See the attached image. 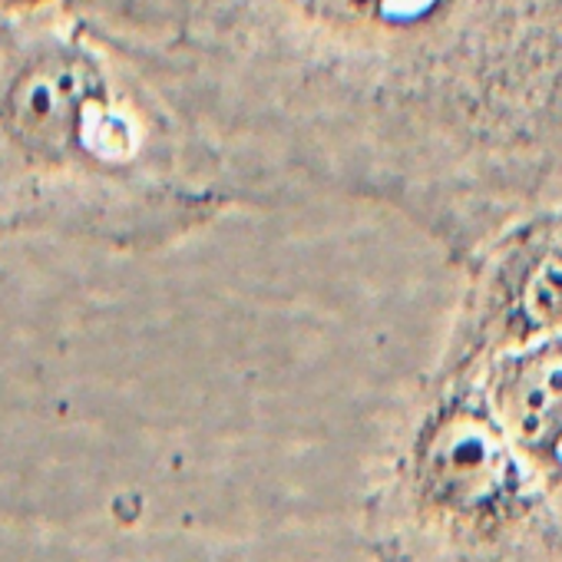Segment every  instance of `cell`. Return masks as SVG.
Wrapping results in <instances>:
<instances>
[{
    "label": "cell",
    "instance_id": "8992f818",
    "mask_svg": "<svg viewBox=\"0 0 562 562\" xmlns=\"http://www.w3.org/2000/svg\"><path fill=\"white\" fill-rule=\"evenodd\" d=\"M64 0H0V14L4 18H24V14H41L50 8H60Z\"/></svg>",
    "mask_w": 562,
    "mask_h": 562
},
{
    "label": "cell",
    "instance_id": "3957f363",
    "mask_svg": "<svg viewBox=\"0 0 562 562\" xmlns=\"http://www.w3.org/2000/svg\"><path fill=\"white\" fill-rule=\"evenodd\" d=\"M407 427L384 506L463 562H503L519 549L562 559V516L490 411L473 374L434 378Z\"/></svg>",
    "mask_w": 562,
    "mask_h": 562
},
{
    "label": "cell",
    "instance_id": "6da1fadb",
    "mask_svg": "<svg viewBox=\"0 0 562 562\" xmlns=\"http://www.w3.org/2000/svg\"><path fill=\"white\" fill-rule=\"evenodd\" d=\"M235 212L358 205L457 265L562 205V0H64Z\"/></svg>",
    "mask_w": 562,
    "mask_h": 562
},
{
    "label": "cell",
    "instance_id": "277c9868",
    "mask_svg": "<svg viewBox=\"0 0 562 562\" xmlns=\"http://www.w3.org/2000/svg\"><path fill=\"white\" fill-rule=\"evenodd\" d=\"M460 271L434 378H467L493 358L562 335V205L516 218Z\"/></svg>",
    "mask_w": 562,
    "mask_h": 562
},
{
    "label": "cell",
    "instance_id": "7a4b0ae2",
    "mask_svg": "<svg viewBox=\"0 0 562 562\" xmlns=\"http://www.w3.org/2000/svg\"><path fill=\"white\" fill-rule=\"evenodd\" d=\"M228 212L199 139L67 4L0 14V235L143 255Z\"/></svg>",
    "mask_w": 562,
    "mask_h": 562
},
{
    "label": "cell",
    "instance_id": "5b68a950",
    "mask_svg": "<svg viewBox=\"0 0 562 562\" xmlns=\"http://www.w3.org/2000/svg\"><path fill=\"white\" fill-rule=\"evenodd\" d=\"M473 378L516 453L562 516V335L493 358Z\"/></svg>",
    "mask_w": 562,
    "mask_h": 562
}]
</instances>
